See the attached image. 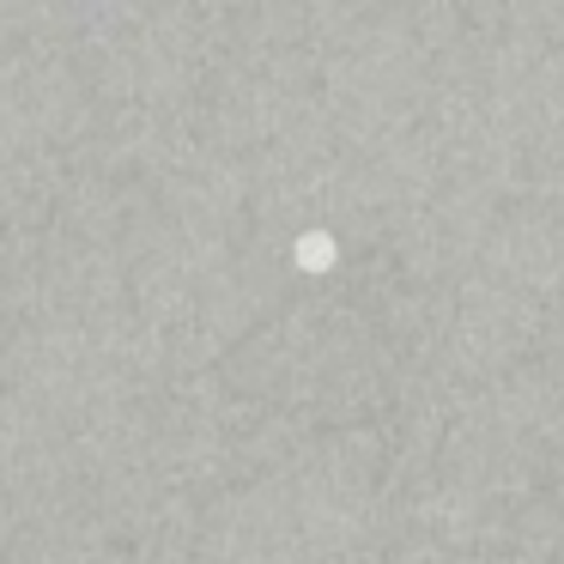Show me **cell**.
I'll list each match as a JSON object with an SVG mask.
<instances>
[{
	"instance_id": "1",
	"label": "cell",
	"mask_w": 564,
	"mask_h": 564,
	"mask_svg": "<svg viewBox=\"0 0 564 564\" xmlns=\"http://www.w3.org/2000/svg\"><path fill=\"white\" fill-rule=\"evenodd\" d=\"M297 261H304V268H328V261H334V243H328V237L310 231L304 243H297Z\"/></svg>"
}]
</instances>
